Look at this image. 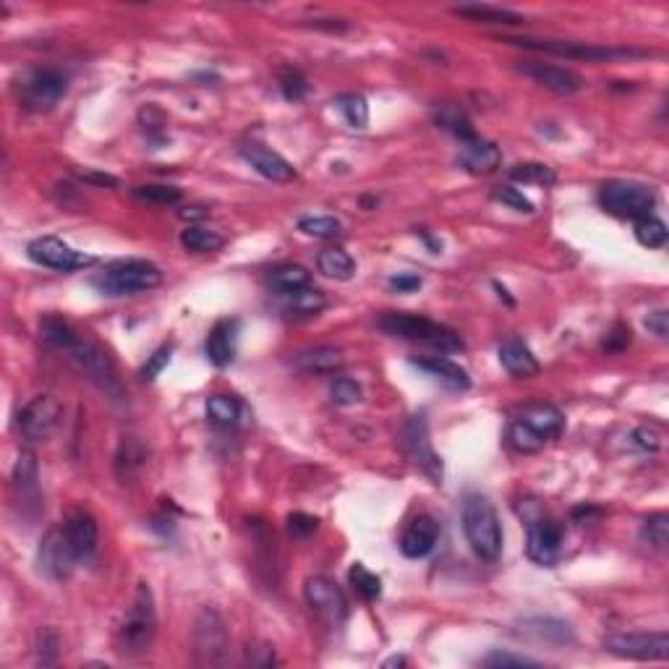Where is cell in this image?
Masks as SVG:
<instances>
[{"label":"cell","instance_id":"obj_37","mask_svg":"<svg viewBox=\"0 0 669 669\" xmlns=\"http://www.w3.org/2000/svg\"><path fill=\"white\" fill-rule=\"evenodd\" d=\"M207 416L212 419V424H217V427L231 429V427L239 424L240 419L239 400L231 398V395H212V398L207 400Z\"/></svg>","mask_w":669,"mask_h":669},{"label":"cell","instance_id":"obj_34","mask_svg":"<svg viewBox=\"0 0 669 669\" xmlns=\"http://www.w3.org/2000/svg\"><path fill=\"white\" fill-rule=\"evenodd\" d=\"M181 246L193 251V254H215V251H220L225 246V239L217 231L202 228V225H189L181 233Z\"/></svg>","mask_w":669,"mask_h":669},{"label":"cell","instance_id":"obj_14","mask_svg":"<svg viewBox=\"0 0 669 669\" xmlns=\"http://www.w3.org/2000/svg\"><path fill=\"white\" fill-rule=\"evenodd\" d=\"M26 254L29 259L48 269H58V272H73V269H84V267H92L97 262L92 254H84V251H76L73 246L63 243L55 236H42V239H34L26 246Z\"/></svg>","mask_w":669,"mask_h":669},{"label":"cell","instance_id":"obj_62","mask_svg":"<svg viewBox=\"0 0 669 669\" xmlns=\"http://www.w3.org/2000/svg\"><path fill=\"white\" fill-rule=\"evenodd\" d=\"M403 664H406V656H392L384 662V667H403Z\"/></svg>","mask_w":669,"mask_h":669},{"label":"cell","instance_id":"obj_30","mask_svg":"<svg viewBox=\"0 0 669 669\" xmlns=\"http://www.w3.org/2000/svg\"><path fill=\"white\" fill-rule=\"evenodd\" d=\"M146 463V450L137 437H123L118 453H116V474L126 484L137 476Z\"/></svg>","mask_w":669,"mask_h":669},{"label":"cell","instance_id":"obj_59","mask_svg":"<svg viewBox=\"0 0 669 669\" xmlns=\"http://www.w3.org/2000/svg\"><path fill=\"white\" fill-rule=\"evenodd\" d=\"M309 26H314V29H327V32H343L348 24L340 22V19H314Z\"/></svg>","mask_w":669,"mask_h":669},{"label":"cell","instance_id":"obj_17","mask_svg":"<svg viewBox=\"0 0 669 669\" xmlns=\"http://www.w3.org/2000/svg\"><path fill=\"white\" fill-rule=\"evenodd\" d=\"M521 73L533 79L536 84H542L544 90H550L554 95L570 97L578 95L583 90V79L570 69L554 66V63H542V61H528L521 66Z\"/></svg>","mask_w":669,"mask_h":669},{"label":"cell","instance_id":"obj_16","mask_svg":"<svg viewBox=\"0 0 669 669\" xmlns=\"http://www.w3.org/2000/svg\"><path fill=\"white\" fill-rule=\"evenodd\" d=\"M61 421V403L52 395H37L19 410L16 427L26 442H45Z\"/></svg>","mask_w":669,"mask_h":669},{"label":"cell","instance_id":"obj_47","mask_svg":"<svg viewBox=\"0 0 669 669\" xmlns=\"http://www.w3.org/2000/svg\"><path fill=\"white\" fill-rule=\"evenodd\" d=\"M492 199H495V202H502L504 207H510V210H515V212H526V215L533 212V202H531L521 189H515V186H497V189L492 192Z\"/></svg>","mask_w":669,"mask_h":669},{"label":"cell","instance_id":"obj_36","mask_svg":"<svg viewBox=\"0 0 669 669\" xmlns=\"http://www.w3.org/2000/svg\"><path fill=\"white\" fill-rule=\"evenodd\" d=\"M434 118H437V126H439V128L450 131V134L457 137L460 142H471V139H476V131H474V126H471L468 116H466L463 110L453 108V105L439 108Z\"/></svg>","mask_w":669,"mask_h":669},{"label":"cell","instance_id":"obj_25","mask_svg":"<svg viewBox=\"0 0 669 669\" xmlns=\"http://www.w3.org/2000/svg\"><path fill=\"white\" fill-rule=\"evenodd\" d=\"M413 366H419L421 372H427V374L434 377L437 382H442L445 387H450V390H457V392H463V390H468V387H471V377H468V372H466L460 363L445 359V356L413 359Z\"/></svg>","mask_w":669,"mask_h":669},{"label":"cell","instance_id":"obj_48","mask_svg":"<svg viewBox=\"0 0 669 669\" xmlns=\"http://www.w3.org/2000/svg\"><path fill=\"white\" fill-rule=\"evenodd\" d=\"M58 648H61V638L52 627H45L40 633V644H37V662L42 667H52L58 662Z\"/></svg>","mask_w":669,"mask_h":669},{"label":"cell","instance_id":"obj_20","mask_svg":"<svg viewBox=\"0 0 669 669\" xmlns=\"http://www.w3.org/2000/svg\"><path fill=\"white\" fill-rule=\"evenodd\" d=\"M437 539H439L437 521L431 515H419L408 523L403 536H400V554L408 560H421L437 547Z\"/></svg>","mask_w":669,"mask_h":669},{"label":"cell","instance_id":"obj_12","mask_svg":"<svg viewBox=\"0 0 669 669\" xmlns=\"http://www.w3.org/2000/svg\"><path fill=\"white\" fill-rule=\"evenodd\" d=\"M604 648L622 659L667 662L669 636L667 633H615L604 641Z\"/></svg>","mask_w":669,"mask_h":669},{"label":"cell","instance_id":"obj_28","mask_svg":"<svg viewBox=\"0 0 669 669\" xmlns=\"http://www.w3.org/2000/svg\"><path fill=\"white\" fill-rule=\"evenodd\" d=\"M455 16H463L468 22H478V24H523L526 16L510 8H497V5H486V3H476V5H457L453 8Z\"/></svg>","mask_w":669,"mask_h":669},{"label":"cell","instance_id":"obj_35","mask_svg":"<svg viewBox=\"0 0 669 669\" xmlns=\"http://www.w3.org/2000/svg\"><path fill=\"white\" fill-rule=\"evenodd\" d=\"M269 283L275 290L280 293H290V290H301V287H309L311 272L301 264H283V267H275L269 272Z\"/></svg>","mask_w":669,"mask_h":669},{"label":"cell","instance_id":"obj_44","mask_svg":"<svg viewBox=\"0 0 669 669\" xmlns=\"http://www.w3.org/2000/svg\"><path fill=\"white\" fill-rule=\"evenodd\" d=\"M510 442H513V448L515 450H521V453H539L542 448H544V437L542 434H536V431L526 427L521 419L510 427Z\"/></svg>","mask_w":669,"mask_h":669},{"label":"cell","instance_id":"obj_6","mask_svg":"<svg viewBox=\"0 0 669 669\" xmlns=\"http://www.w3.org/2000/svg\"><path fill=\"white\" fill-rule=\"evenodd\" d=\"M231 654V636L222 615L204 607L193 620V659L199 667H222Z\"/></svg>","mask_w":669,"mask_h":669},{"label":"cell","instance_id":"obj_33","mask_svg":"<svg viewBox=\"0 0 669 669\" xmlns=\"http://www.w3.org/2000/svg\"><path fill=\"white\" fill-rule=\"evenodd\" d=\"M316 269L330 280H351L356 272V262L343 249H325L316 257Z\"/></svg>","mask_w":669,"mask_h":669},{"label":"cell","instance_id":"obj_13","mask_svg":"<svg viewBox=\"0 0 669 669\" xmlns=\"http://www.w3.org/2000/svg\"><path fill=\"white\" fill-rule=\"evenodd\" d=\"M76 565H79V560H76L71 544L66 539L63 526L50 528L48 533L42 536V542H40V550H37L40 573L50 578V580H66V578L73 575Z\"/></svg>","mask_w":669,"mask_h":669},{"label":"cell","instance_id":"obj_53","mask_svg":"<svg viewBox=\"0 0 669 669\" xmlns=\"http://www.w3.org/2000/svg\"><path fill=\"white\" fill-rule=\"evenodd\" d=\"M630 439H633V445L641 448L644 453H656V450L662 448V434L656 429H651V427H638V429L630 434Z\"/></svg>","mask_w":669,"mask_h":669},{"label":"cell","instance_id":"obj_61","mask_svg":"<svg viewBox=\"0 0 669 669\" xmlns=\"http://www.w3.org/2000/svg\"><path fill=\"white\" fill-rule=\"evenodd\" d=\"M591 515H598L597 507H575V510H573L575 521H580V518H586V521H589Z\"/></svg>","mask_w":669,"mask_h":669},{"label":"cell","instance_id":"obj_42","mask_svg":"<svg viewBox=\"0 0 669 669\" xmlns=\"http://www.w3.org/2000/svg\"><path fill=\"white\" fill-rule=\"evenodd\" d=\"M298 231L304 236H314V239H334L343 233V225H340V220L330 215H311L298 220Z\"/></svg>","mask_w":669,"mask_h":669},{"label":"cell","instance_id":"obj_58","mask_svg":"<svg viewBox=\"0 0 669 669\" xmlns=\"http://www.w3.org/2000/svg\"><path fill=\"white\" fill-rule=\"evenodd\" d=\"M79 178L95 186H108V189H118V178L108 175V173H97V170H79Z\"/></svg>","mask_w":669,"mask_h":669},{"label":"cell","instance_id":"obj_52","mask_svg":"<svg viewBox=\"0 0 669 669\" xmlns=\"http://www.w3.org/2000/svg\"><path fill=\"white\" fill-rule=\"evenodd\" d=\"M316 528H319V521L306 515V513H293V515L287 518V533H290L293 539H298V542L309 539Z\"/></svg>","mask_w":669,"mask_h":669},{"label":"cell","instance_id":"obj_1","mask_svg":"<svg viewBox=\"0 0 669 669\" xmlns=\"http://www.w3.org/2000/svg\"><path fill=\"white\" fill-rule=\"evenodd\" d=\"M157 633V612H155V597L152 589L146 583L137 586L134 601L123 617V625L118 627L116 636V648L120 656L126 659H137L149 651V645L155 641Z\"/></svg>","mask_w":669,"mask_h":669},{"label":"cell","instance_id":"obj_46","mask_svg":"<svg viewBox=\"0 0 669 669\" xmlns=\"http://www.w3.org/2000/svg\"><path fill=\"white\" fill-rule=\"evenodd\" d=\"M330 395L337 406H356L363 398V390L356 380H348V377H337L330 387Z\"/></svg>","mask_w":669,"mask_h":669},{"label":"cell","instance_id":"obj_55","mask_svg":"<svg viewBox=\"0 0 669 669\" xmlns=\"http://www.w3.org/2000/svg\"><path fill=\"white\" fill-rule=\"evenodd\" d=\"M645 330L651 334H656L659 340H667L669 334V311L667 309H656L651 311L645 316Z\"/></svg>","mask_w":669,"mask_h":669},{"label":"cell","instance_id":"obj_41","mask_svg":"<svg viewBox=\"0 0 669 669\" xmlns=\"http://www.w3.org/2000/svg\"><path fill=\"white\" fill-rule=\"evenodd\" d=\"M510 178L518 184H539V186H551L557 181V173L544 163H518L510 170Z\"/></svg>","mask_w":669,"mask_h":669},{"label":"cell","instance_id":"obj_54","mask_svg":"<svg viewBox=\"0 0 669 669\" xmlns=\"http://www.w3.org/2000/svg\"><path fill=\"white\" fill-rule=\"evenodd\" d=\"M246 662L251 667H272L278 659H275V648L269 644H259V645H249L246 648Z\"/></svg>","mask_w":669,"mask_h":669},{"label":"cell","instance_id":"obj_26","mask_svg":"<svg viewBox=\"0 0 669 669\" xmlns=\"http://www.w3.org/2000/svg\"><path fill=\"white\" fill-rule=\"evenodd\" d=\"M293 361L301 372H309V374H334L345 366L343 351L333 345H316V348L298 351Z\"/></svg>","mask_w":669,"mask_h":669},{"label":"cell","instance_id":"obj_39","mask_svg":"<svg viewBox=\"0 0 669 669\" xmlns=\"http://www.w3.org/2000/svg\"><path fill=\"white\" fill-rule=\"evenodd\" d=\"M348 580L356 589V594H361L366 601H374V598L382 597V580H380V575H374L366 565H361V562H356L348 570Z\"/></svg>","mask_w":669,"mask_h":669},{"label":"cell","instance_id":"obj_2","mask_svg":"<svg viewBox=\"0 0 669 669\" xmlns=\"http://www.w3.org/2000/svg\"><path fill=\"white\" fill-rule=\"evenodd\" d=\"M463 533L471 550L484 562H497L502 554V526L500 515L495 504L481 497L471 495L463 502Z\"/></svg>","mask_w":669,"mask_h":669},{"label":"cell","instance_id":"obj_50","mask_svg":"<svg viewBox=\"0 0 669 669\" xmlns=\"http://www.w3.org/2000/svg\"><path fill=\"white\" fill-rule=\"evenodd\" d=\"M280 87H283V95L286 99H304L306 92H309V84H306V79H304V73L296 71V69H287L280 76Z\"/></svg>","mask_w":669,"mask_h":669},{"label":"cell","instance_id":"obj_60","mask_svg":"<svg viewBox=\"0 0 669 669\" xmlns=\"http://www.w3.org/2000/svg\"><path fill=\"white\" fill-rule=\"evenodd\" d=\"M204 215H207V210H204V207H189V210H181V217H184V220H202Z\"/></svg>","mask_w":669,"mask_h":669},{"label":"cell","instance_id":"obj_29","mask_svg":"<svg viewBox=\"0 0 669 669\" xmlns=\"http://www.w3.org/2000/svg\"><path fill=\"white\" fill-rule=\"evenodd\" d=\"M521 633L531 636L536 641H544V644L565 645L573 644V627L568 622L554 620V617H533L521 625Z\"/></svg>","mask_w":669,"mask_h":669},{"label":"cell","instance_id":"obj_10","mask_svg":"<svg viewBox=\"0 0 669 669\" xmlns=\"http://www.w3.org/2000/svg\"><path fill=\"white\" fill-rule=\"evenodd\" d=\"M304 598L309 609L325 622L327 627H340L348 620V598L343 589L327 575H314L304 583Z\"/></svg>","mask_w":669,"mask_h":669},{"label":"cell","instance_id":"obj_43","mask_svg":"<svg viewBox=\"0 0 669 669\" xmlns=\"http://www.w3.org/2000/svg\"><path fill=\"white\" fill-rule=\"evenodd\" d=\"M337 110L345 116L351 128H366L369 126V105L361 95L337 97Z\"/></svg>","mask_w":669,"mask_h":669},{"label":"cell","instance_id":"obj_38","mask_svg":"<svg viewBox=\"0 0 669 669\" xmlns=\"http://www.w3.org/2000/svg\"><path fill=\"white\" fill-rule=\"evenodd\" d=\"M636 239L645 249H662V246H667L669 231L659 217L648 215L636 220Z\"/></svg>","mask_w":669,"mask_h":669},{"label":"cell","instance_id":"obj_45","mask_svg":"<svg viewBox=\"0 0 669 669\" xmlns=\"http://www.w3.org/2000/svg\"><path fill=\"white\" fill-rule=\"evenodd\" d=\"M134 196L149 202V204H175L181 202V189L178 186H167V184H149V186H137Z\"/></svg>","mask_w":669,"mask_h":669},{"label":"cell","instance_id":"obj_11","mask_svg":"<svg viewBox=\"0 0 669 669\" xmlns=\"http://www.w3.org/2000/svg\"><path fill=\"white\" fill-rule=\"evenodd\" d=\"M69 359L92 380V382L99 387V390H105L108 395H113V398H120V382H118V374H116V363L113 359L95 345V343H90V340H84V337H79L76 343L71 345V351H69Z\"/></svg>","mask_w":669,"mask_h":669},{"label":"cell","instance_id":"obj_19","mask_svg":"<svg viewBox=\"0 0 669 669\" xmlns=\"http://www.w3.org/2000/svg\"><path fill=\"white\" fill-rule=\"evenodd\" d=\"M63 531H66V539L71 544L79 565L90 562L97 554V544H99V528H97L95 518L90 513H84V510H76L63 523Z\"/></svg>","mask_w":669,"mask_h":669},{"label":"cell","instance_id":"obj_8","mask_svg":"<svg viewBox=\"0 0 669 669\" xmlns=\"http://www.w3.org/2000/svg\"><path fill=\"white\" fill-rule=\"evenodd\" d=\"M69 92V79L55 69H32L19 76L16 95L19 102L32 113L52 110Z\"/></svg>","mask_w":669,"mask_h":669},{"label":"cell","instance_id":"obj_57","mask_svg":"<svg viewBox=\"0 0 669 669\" xmlns=\"http://www.w3.org/2000/svg\"><path fill=\"white\" fill-rule=\"evenodd\" d=\"M387 286L392 287L395 293H413L419 287L424 286L421 275H413V272H403V275H392Z\"/></svg>","mask_w":669,"mask_h":669},{"label":"cell","instance_id":"obj_24","mask_svg":"<svg viewBox=\"0 0 669 669\" xmlns=\"http://www.w3.org/2000/svg\"><path fill=\"white\" fill-rule=\"evenodd\" d=\"M500 363L507 369V374L518 377V380H528V377H536L542 372L539 361L533 356V351L528 348L523 340L518 337H510L500 345Z\"/></svg>","mask_w":669,"mask_h":669},{"label":"cell","instance_id":"obj_22","mask_svg":"<svg viewBox=\"0 0 669 669\" xmlns=\"http://www.w3.org/2000/svg\"><path fill=\"white\" fill-rule=\"evenodd\" d=\"M457 163L474 175H489L502 165V149L495 142H486V139L476 137L471 142H463Z\"/></svg>","mask_w":669,"mask_h":669},{"label":"cell","instance_id":"obj_3","mask_svg":"<svg viewBox=\"0 0 669 669\" xmlns=\"http://www.w3.org/2000/svg\"><path fill=\"white\" fill-rule=\"evenodd\" d=\"M380 330H384L392 337H400V340H410V343H424L431 345L437 351H445V353H453L463 348V337L439 325V322H431L427 316H416V314H403V311H390L380 316Z\"/></svg>","mask_w":669,"mask_h":669},{"label":"cell","instance_id":"obj_40","mask_svg":"<svg viewBox=\"0 0 669 669\" xmlns=\"http://www.w3.org/2000/svg\"><path fill=\"white\" fill-rule=\"evenodd\" d=\"M641 542L654 547V550H667L669 544V515L667 513H656L648 515L641 526Z\"/></svg>","mask_w":669,"mask_h":669},{"label":"cell","instance_id":"obj_51","mask_svg":"<svg viewBox=\"0 0 669 669\" xmlns=\"http://www.w3.org/2000/svg\"><path fill=\"white\" fill-rule=\"evenodd\" d=\"M170 356H173V345H160V348L149 356V361L144 363V369H142L144 382L157 380V377H160V372H163L167 363H170Z\"/></svg>","mask_w":669,"mask_h":669},{"label":"cell","instance_id":"obj_31","mask_svg":"<svg viewBox=\"0 0 669 669\" xmlns=\"http://www.w3.org/2000/svg\"><path fill=\"white\" fill-rule=\"evenodd\" d=\"M81 334L73 330L71 325L66 322V319H61V316H45L42 322H40V340L50 345V348H55V351H63V353H69L71 351V345L79 340Z\"/></svg>","mask_w":669,"mask_h":669},{"label":"cell","instance_id":"obj_5","mask_svg":"<svg viewBox=\"0 0 669 669\" xmlns=\"http://www.w3.org/2000/svg\"><path fill=\"white\" fill-rule=\"evenodd\" d=\"M497 42L515 45V48L542 50L551 55H565V58H578V61H617V58H645L651 55L648 50L638 48H604V45H589V42H568V40H533V37H497Z\"/></svg>","mask_w":669,"mask_h":669},{"label":"cell","instance_id":"obj_15","mask_svg":"<svg viewBox=\"0 0 669 669\" xmlns=\"http://www.w3.org/2000/svg\"><path fill=\"white\" fill-rule=\"evenodd\" d=\"M562 544H565V528L560 521L547 515L528 521L526 551L536 565L551 568L562 554Z\"/></svg>","mask_w":669,"mask_h":669},{"label":"cell","instance_id":"obj_4","mask_svg":"<svg viewBox=\"0 0 669 669\" xmlns=\"http://www.w3.org/2000/svg\"><path fill=\"white\" fill-rule=\"evenodd\" d=\"M92 283L105 296H134L160 286L163 269L146 259H126L108 264Z\"/></svg>","mask_w":669,"mask_h":669},{"label":"cell","instance_id":"obj_21","mask_svg":"<svg viewBox=\"0 0 669 669\" xmlns=\"http://www.w3.org/2000/svg\"><path fill=\"white\" fill-rule=\"evenodd\" d=\"M11 484H14V495L22 507H29V504L40 507V466H37V455L32 450H22L14 466Z\"/></svg>","mask_w":669,"mask_h":669},{"label":"cell","instance_id":"obj_56","mask_svg":"<svg viewBox=\"0 0 669 669\" xmlns=\"http://www.w3.org/2000/svg\"><path fill=\"white\" fill-rule=\"evenodd\" d=\"M630 345V327H625V325H617L612 333L607 334V340H604V351L607 353H617L622 348H627Z\"/></svg>","mask_w":669,"mask_h":669},{"label":"cell","instance_id":"obj_32","mask_svg":"<svg viewBox=\"0 0 669 669\" xmlns=\"http://www.w3.org/2000/svg\"><path fill=\"white\" fill-rule=\"evenodd\" d=\"M283 296V309L296 316H311L327 306V298L322 290L316 287H301V290H290V293H280Z\"/></svg>","mask_w":669,"mask_h":669},{"label":"cell","instance_id":"obj_18","mask_svg":"<svg viewBox=\"0 0 669 669\" xmlns=\"http://www.w3.org/2000/svg\"><path fill=\"white\" fill-rule=\"evenodd\" d=\"M240 157L254 167L259 175H264L267 181H275V184H287L296 178V167L287 163L286 157L264 144H243L240 146Z\"/></svg>","mask_w":669,"mask_h":669},{"label":"cell","instance_id":"obj_9","mask_svg":"<svg viewBox=\"0 0 669 669\" xmlns=\"http://www.w3.org/2000/svg\"><path fill=\"white\" fill-rule=\"evenodd\" d=\"M403 445H406L410 460L419 466V471L429 478L431 484L442 486V481H445V466H442V457L437 455L434 445H431L429 424H427V416L424 413L408 419L406 429H403Z\"/></svg>","mask_w":669,"mask_h":669},{"label":"cell","instance_id":"obj_27","mask_svg":"<svg viewBox=\"0 0 669 669\" xmlns=\"http://www.w3.org/2000/svg\"><path fill=\"white\" fill-rule=\"evenodd\" d=\"M521 421L531 427L536 434H542L544 439L557 437L560 431L565 429V416L560 413V408L550 406V403H531L523 408L521 413Z\"/></svg>","mask_w":669,"mask_h":669},{"label":"cell","instance_id":"obj_23","mask_svg":"<svg viewBox=\"0 0 669 669\" xmlns=\"http://www.w3.org/2000/svg\"><path fill=\"white\" fill-rule=\"evenodd\" d=\"M236 333H239V322L236 319H222L212 327V333L207 334L204 343V353L212 366L225 369L236 359Z\"/></svg>","mask_w":669,"mask_h":669},{"label":"cell","instance_id":"obj_7","mask_svg":"<svg viewBox=\"0 0 669 669\" xmlns=\"http://www.w3.org/2000/svg\"><path fill=\"white\" fill-rule=\"evenodd\" d=\"M598 204L607 215L641 220L656 207V192L638 181H607L598 192Z\"/></svg>","mask_w":669,"mask_h":669},{"label":"cell","instance_id":"obj_49","mask_svg":"<svg viewBox=\"0 0 669 669\" xmlns=\"http://www.w3.org/2000/svg\"><path fill=\"white\" fill-rule=\"evenodd\" d=\"M484 667H539L536 659H528V656H521V654H507V651H492L484 662Z\"/></svg>","mask_w":669,"mask_h":669}]
</instances>
